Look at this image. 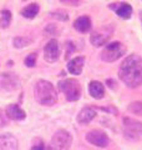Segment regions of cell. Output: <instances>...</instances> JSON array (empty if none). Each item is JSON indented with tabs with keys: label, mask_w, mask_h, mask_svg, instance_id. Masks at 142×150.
<instances>
[{
	"label": "cell",
	"mask_w": 142,
	"mask_h": 150,
	"mask_svg": "<svg viewBox=\"0 0 142 150\" xmlns=\"http://www.w3.org/2000/svg\"><path fill=\"white\" fill-rule=\"evenodd\" d=\"M118 78L129 88L142 85V58L140 55L131 54L124 59L118 68Z\"/></svg>",
	"instance_id": "cell-1"
},
{
	"label": "cell",
	"mask_w": 142,
	"mask_h": 150,
	"mask_svg": "<svg viewBox=\"0 0 142 150\" xmlns=\"http://www.w3.org/2000/svg\"><path fill=\"white\" fill-rule=\"evenodd\" d=\"M34 98L39 104L51 106L58 101V93L50 81L39 80L34 86Z\"/></svg>",
	"instance_id": "cell-2"
},
{
	"label": "cell",
	"mask_w": 142,
	"mask_h": 150,
	"mask_svg": "<svg viewBox=\"0 0 142 150\" xmlns=\"http://www.w3.org/2000/svg\"><path fill=\"white\" fill-rule=\"evenodd\" d=\"M126 54V46L121 41H113L107 44L101 51V59L106 63H112Z\"/></svg>",
	"instance_id": "cell-3"
},
{
	"label": "cell",
	"mask_w": 142,
	"mask_h": 150,
	"mask_svg": "<svg viewBox=\"0 0 142 150\" xmlns=\"http://www.w3.org/2000/svg\"><path fill=\"white\" fill-rule=\"evenodd\" d=\"M59 88L69 101H76L81 96V85L76 79H65L59 83Z\"/></svg>",
	"instance_id": "cell-4"
},
{
	"label": "cell",
	"mask_w": 142,
	"mask_h": 150,
	"mask_svg": "<svg viewBox=\"0 0 142 150\" xmlns=\"http://www.w3.org/2000/svg\"><path fill=\"white\" fill-rule=\"evenodd\" d=\"M124 135L130 142L142 140V123L132 118H124Z\"/></svg>",
	"instance_id": "cell-5"
},
{
	"label": "cell",
	"mask_w": 142,
	"mask_h": 150,
	"mask_svg": "<svg viewBox=\"0 0 142 150\" xmlns=\"http://www.w3.org/2000/svg\"><path fill=\"white\" fill-rule=\"evenodd\" d=\"M72 144V137L66 130H58L50 142V150H69Z\"/></svg>",
	"instance_id": "cell-6"
},
{
	"label": "cell",
	"mask_w": 142,
	"mask_h": 150,
	"mask_svg": "<svg viewBox=\"0 0 142 150\" xmlns=\"http://www.w3.org/2000/svg\"><path fill=\"white\" fill-rule=\"evenodd\" d=\"M113 34V26L112 25H105L98 28L97 30H95L91 36H90V41L93 46H101L107 43V40L110 39Z\"/></svg>",
	"instance_id": "cell-7"
},
{
	"label": "cell",
	"mask_w": 142,
	"mask_h": 150,
	"mask_svg": "<svg viewBox=\"0 0 142 150\" xmlns=\"http://www.w3.org/2000/svg\"><path fill=\"white\" fill-rule=\"evenodd\" d=\"M86 140L90 144L95 145V146H98V148H106L107 145L110 144L108 135L103 130H100V129H95V130L89 131L86 134Z\"/></svg>",
	"instance_id": "cell-8"
},
{
	"label": "cell",
	"mask_w": 142,
	"mask_h": 150,
	"mask_svg": "<svg viewBox=\"0 0 142 150\" xmlns=\"http://www.w3.org/2000/svg\"><path fill=\"white\" fill-rule=\"evenodd\" d=\"M20 85V79L16 74L3 73L0 74V90L3 91H14Z\"/></svg>",
	"instance_id": "cell-9"
},
{
	"label": "cell",
	"mask_w": 142,
	"mask_h": 150,
	"mask_svg": "<svg viewBox=\"0 0 142 150\" xmlns=\"http://www.w3.org/2000/svg\"><path fill=\"white\" fill-rule=\"evenodd\" d=\"M60 56V48L56 39H51L44 48V58L47 63H55Z\"/></svg>",
	"instance_id": "cell-10"
},
{
	"label": "cell",
	"mask_w": 142,
	"mask_h": 150,
	"mask_svg": "<svg viewBox=\"0 0 142 150\" xmlns=\"http://www.w3.org/2000/svg\"><path fill=\"white\" fill-rule=\"evenodd\" d=\"M108 8L122 19H130L132 15V6L129 3H112L108 5Z\"/></svg>",
	"instance_id": "cell-11"
},
{
	"label": "cell",
	"mask_w": 142,
	"mask_h": 150,
	"mask_svg": "<svg viewBox=\"0 0 142 150\" xmlns=\"http://www.w3.org/2000/svg\"><path fill=\"white\" fill-rule=\"evenodd\" d=\"M95 116H96V109H95L93 106H85L80 110L76 120H77L79 124L86 125L89 123H91V121L95 119Z\"/></svg>",
	"instance_id": "cell-12"
},
{
	"label": "cell",
	"mask_w": 142,
	"mask_h": 150,
	"mask_svg": "<svg viewBox=\"0 0 142 150\" xmlns=\"http://www.w3.org/2000/svg\"><path fill=\"white\" fill-rule=\"evenodd\" d=\"M18 139L11 134L0 135V150H18Z\"/></svg>",
	"instance_id": "cell-13"
},
{
	"label": "cell",
	"mask_w": 142,
	"mask_h": 150,
	"mask_svg": "<svg viewBox=\"0 0 142 150\" xmlns=\"http://www.w3.org/2000/svg\"><path fill=\"white\" fill-rule=\"evenodd\" d=\"M84 64H85V58L84 56H76L72 60H70L67 64V70L72 74V75H80L84 69Z\"/></svg>",
	"instance_id": "cell-14"
},
{
	"label": "cell",
	"mask_w": 142,
	"mask_h": 150,
	"mask_svg": "<svg viewBox=\"0 0 142 150\" xmlns=\"http://www.w3.org/2000/svg\"><path fill=\"white\" fill-rule=\"evenodd\" d=\"M6 115L9 119H13V120H24L26 116L25 111L16 104H10L6 108Z\"/></svg>",
	"instance_id": "cell-15"
},
{
	"label": "cell",
	"mask_w": 142,
	"mask_h": 150,
	"mask_svg": "<svg viewBox=\"0 0 142 150\" xmlns=\"http://www.w3.org/2000/svg\"><path fill=\"white\" fill-rule=\"evenodd\" d=\"M89 93L93 99H102L105 95V86L100 81L92 80L89 85Z\"/></svg>",
	"instance_id": "cell-16"
},
{
	"label": "cell",
	"mask_w": 142,
	"mask_h": 150,
	"mask_svg": "<svg viewBox=\"0 0 142 150\" xmlns=\"http://www.w3.org/2000/svg\"><path fill=\"white\" fill-rule=\"evenodd\" d=\"M74 28L80 33H87L91 29V19L87 15H82L74 21Z\"/></svg>",
	"instance_id": "cell-17"
},
{
	"label": "cell",
	"mask_w": 142,
	"mask_h": 150,
	"mask_svg": "<svg viewBox=\"0 0 142 150\" xmlns=\"http://www.w3.org/2000/svg\"><path fill=\"white\" fill-rule=\"evenodd\" d=\"M40 10V6H39V4H29L27 6H25L21 10V15L24 18H26V19H34L36 15H37V13H39Z\"/></svg>",
	"instance_id": "cell-18"
},
{
	"label": "cell",
	"mask_w": 142,
	"mask_h": 150,
	"mask_svg": "<svg viewBox=\"0 0 142 150\" xmlns=\"http://www.w3.org/2000/svg\"><path fill=\"white\" fill-rule=\"evenodd\" d=\"M11 21V13L9 10H3L0 11V28L3 29H6V28L10 25Z\"/></svg>",
	"instance_id": "cell-19"
},
{
	"label": "cell",
	"mask_w": 142,
	"mask_h": 150,
	"mask_svg": "<svg viewBox=\"0 0 142 150\" xmlns=\"http://www.w3.org/2000/svg\"><path fill=\"white\" fill-rule=\"evenodd\" d=\"M127 111L134 115L142 116V101H132L131 104L127 106Z\"/></svg>",
	"instance_id": "cell-20"
},
{
	"label": "cell",
	"mask_w": 142,
	"mask_h": 150,
	"mask_svg": "<svg viewBox=\"0 0 142 150\" xmlns=\"http://www.w3.org/2000/svg\"><path fill=\"white\" fill-rule=\"evenodd\" d=\"M31 43V39L27 36H16L15 39L13 40V44L15 48L20 49V48H24V46H27Z\"/></svg>",
	"instance_id": "cell-21"
},
{
	"label": "cell",
	"mask_w": 142,
	"mask_h": 150,
	"mask_svg": "<svg viewBox=\"0 0 142 150\" xmlns=\"http://www.w3.org/2000/svg\"><path fill=\"white\" fill-rule=\"evenodd\" d=\"M51 16L54 19H58V20H61V21H66L69 19L67 13L65 10H55V11L51 13Z\"/></svg>",
	"instance_id": "cell-22"
},
{
	"label": "cell",
	"mask_w": 142,
	"mask_h": 150,
	"mask_svg": "<svg viewBox=\"0 0 142 150\" xmlns=\"http://www.w3.org/2000/svg\"><path fill=\"white\" fill-rule=\"evenodd\" d=\"M36 59H37V54L36 53H31V54H29L25 58L24 63H25V65H26L27 68H32V67H35Z\"/></svg>",
	"instance_id": "cell-23"
},
{
	"label": "cell",
	"mask_w": 142,
	"mask_h": 150,
	"mask_svg": "<svg viewBox=\"0 0 142 150\" xmlns=\"http://www.w3.org/2000/svg\"><path fill=\"white\" fill-rule=\"evenodd\" d=\"M31 150H46L44 142H42L41 139H35L34 142H32Z\"/></svg>",
	"instance_id": "cell-24"
},
{
	"label": "cell",
	"mask_w": 142,
	"mask_h": 150,
	"mask_svg": "<svg viewBox=\"0 0 142 150\" xmlns=\"http://www.w3.org/2000/svg\"><path fill=\"white\" fill-rule=\"evenodd\" d=\"M106 83H107V85L110 86L111 89H113V88H115V86H113V80H107Z\"/></svg>",
	"instance_id": "cell-25"
},
{
	"label": "cell",
	"mask_w": 142,
	"mask_h": 150,
	"mask_svg": "<svg viewBox=\"0 0 142 150\" xmlns=\"http://www.w3.org/2000/svg\"><path fill=\"white\" fill-rule=\"evenodd\" d=\"M140 19H141V21H142V11L140 13Z\"/></svg>",
	"instance_id": "cell-26"
}]
</instances>
